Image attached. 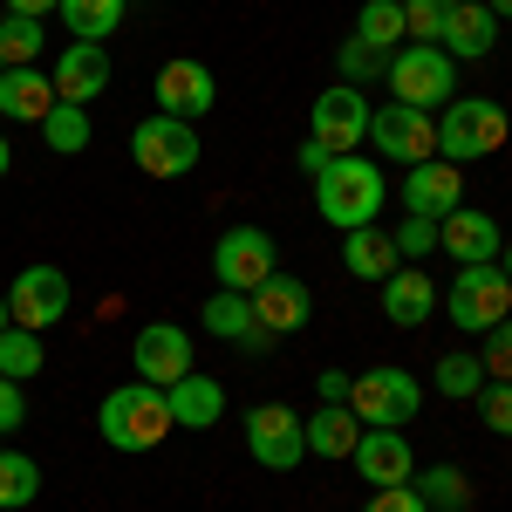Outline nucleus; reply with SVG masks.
<instances>
[{"label":"nucleus","instance_id":"f257e3e1","mask_svg":"<svg viewBox=\"0 0 512 512\" xmlns=\"http://www.w3.org/2000/svg\"><path fill=\"white\" fill-rule=\"evenodd\" d=\"M315 212L335 233L376 226L383 219V171H376V158H362V151L328 158V171H315Z\"/></svg>","mask_w":512,"mask_h":512},{"label":"nucleus","instance_id":"f03ea898","mask_svg":"<svg viewBox=\"0 0 512 512\" xmlns=\"http://www.w3.org/2000/svg\"><path fill=\"white\" fill-rule=\"evenodd\" d=\"M96 431H103V444L110 451H158L164 431H178L171 424V403H164L158 383H123V390L103 396V410H96Z\"/></svg>","mask_w":512,"mask_h":512},{"label":"nucleus","instance_id":"7ed1b4c3","mask_svg":"<svg viewBox=\"0 0 512 512\" xmlns=\"http://www.w3.org/2000/svg\"><path fill=\"white\" fill-rule=\"evenodd\" d=\"M506 137H512V117L492 103V96H451L444 117H437V158H451L458 171H465L472 158L506 151Z\"/></svg>","mask_w":512,"mask_h":512},{"label":"nucleus","instance_id":"20e7f679","mask_svg":"<svg viewBox=\"0 0 512 512\" xmlns=\"http://www.w3.org/2000/svg\"><path fill=\"white\" fill-rule=\"evenodd\" d=\"M383 76H390V103H410V110H431V103L458 96V62L437 41H403Z\"/></svg>","mask_w":512,"mask_h":512},{"label":"nucleus","instance_id":"39448f33","mask_svg":"<svg viewBox=\"0 0 512 512\" xmlns=\"http://www.w3.org/2000/svg\"><path fill=\"white\" fill-rule=\"evenodd\" d=\"M417 403H424V390L410 369H362L349 383V410L362 431H403L417 417Z\"/></svg>","mask_w":512,"mask_h":512},{"label":"nucleus","instance_id":"423d86ee","mask_svg":"<svg viewBox=\"0 0 512 512\" xmlns=\"http://www.w3.org/2000/svg\"><path fill=\"white\" fill-rule=\"evenodd\" d=\"M444 308H451V321H458L465 335L499 328V321L512 315V280H506V267H499V260H485V267H458L451 294H444Z\"/></svg>","mask_w":512,"mask_h":512},{"label":"nucleus","instance_id":"0eeeda50","mask_svg":"<svg viewBox=\"0 0 512 512\" xmlns=\"http://www.w3.org/2000/svg\"><path fill=\"white\" fill-rule=\"evenodd\" d=\"M198 151H205L198 130L178 117H144L130 130V158L144 178H185V171H198Z\"/></svg>","mask_w":512,"mask_h":512},{"label":"nucleus","instance_id":"6e6552de","mask_svg":"<svg viewBox=\"0 0 512 512\" xmlns=\"http://www.w3.org/2000/svg\"><path fill=\"white\" fill-rule=\"evenodd\" d=\"M308 137H315L328 158H342V151H355V144L369 137V103H362L355 82H335V89H321V96H315V110H308Z\"/></svg>","mask_w":512,"mask_h":512},{"label":"nucleus","instance_id":"1a4fd4ad","mask_svg":"<svg viewBox=\"0 0 512 512\" xmlns=\"http://www.w3.org/2000/svg\"><path fill=\"white\" fill-rule=\"evenodd\" d=\"M274 233H260V226H226L219 246H212V274L219 287H233V294H253L260 280L274 274Z\"/></svg>","mask_w":512,"mask_h":512},{"label":"nucleus","instance_id":"9d476101","mask_svg":"<svg viewBox=\"0 0 512 512\" xmlns=\"http://www.w3.org/2000/svg\"><path fill=\"white\" fill-rule=\"evenodd\" d=\"M246 451L267 472H294L308 458V431H301V417L287 403H260V410H246Z\"/></svg>","mask_w":512,"mask_h":512},{"label":"nucleus","instance_id":"9b49d317","mask_svg":"<svg viewBox=\"0 0 512 512\" xmlns=\"http://www.w3.org/2000/svg\"><path fill=\"white\" fill-rule=\"evenodd\" d=\"M369 144L390 164H424V158H437V123H431V110L383 103V110H369Z\"/></svg>","mask_w":512,"mask_h":512},{"label":"nucleus","instance_id":"f8f14e48","mask_svg":"<svg viewBox=\"0 0 512 512\" xmlns=\"http://www.w3.org/2000/svg\"><path fill=\"white\" fill-rule=\"evenodd\" d=\"M7 315H14V328L48 335L55 321L69 315V274L62 267H21L14 287H7Z\"/></svg>","mask_w":512,"mask_h":512},{"label":"nucleus","instance_id":"ddd939ff","mask_svg":"<svg viewBox=\"0 0 512 512\" xmlns=\"http://www.w3.org/2000/svg\"><path fill=\"white\" fill-rule=\"evenodd\" d=\"M130 369H137V383L171 390V383L192 369V335H185L178 321H144L137 342H130Z\"/></svg>","mask_w":512,"mask_h":512},{"label":"nucleus","instance_id":"4468645a","mask_svg":"<svg viewBox=\"0 0 512 512\" xmlns=\"http://www.w3.org/2000/svg\"><path fill=\"white\" fill-rule=\"evenodd\" d=\"M205 110H219V76H212L205 62H192V55L164 62V69H158V117L198 123Z\"/></svg>","mask_w":512,"mask_h":512},{"label":"nucleus","instance_id":"2eb2a0df","mask_svg":"<svg viewBox=\"0 0 512 512\" xmlns=\"http://www.w3.org/2000/svg\"><path fill=\"white\" fill-rule=\"evenodd\" d=\"M55 103H76V110H89L103 89H110V48L103 41H69L62 55H55Z\"/></svg>","mask_w":512,"mask_h":512},{"label":"nucleus","instance_id":"dca6fc26","mask_svg":"<svg viewBox=\"0 0 512 512\" xmlns=\"http://www.w3.org/2000/svg\"><path fill=\"white\" fill-rule=\"evenodd\" d=\"M308 315H315V294H308V280H294V274H267L260 287H253V321L267 328V335H301L308 328Z\"/></svg>","mask_w":512,"mask_h":512},{"label":"nucleus","instance_id":"f3484780","mask_svg":"<svg viewBox=\"0 0 512 512\" xmlns=\"http://www.w3.org/2000/svg\"><path fill=\"white\" fill-rule=\"evenodd\" d=\"M465 205V171L451 158H424L410 164V178H403V212H417V219H444V212H458Z\"/></svg>","mask_w":512,"mask_h":512},{"label":"nucleus","instance_id":"a211bd4d","mask_svg":"<svg viewBox=\"0 0 512 512\" xmlns=\"http://www.w3.org/2000/svg\"><path fill=\"white\" fill-rule=\"evenodd\" d=\"M437 246L458 260V267H485V260H499V219L492 212H478V205H458V212H444L437 219Z\"/></svg>","mask_w":512,"mask_h":512},{"label":"nucleus","instance_id":"6ab92c4d","mask_svg":"<svg viewBox=\"0 0 512 512\" xmlns=\"http://www.w3.org/2000/svg\"><path fill=\"white\" fill-rule=\"evenodd\" d=\"M437 48H444L451 62H485V55L499 48V14H492L485 0H451Z\"/></svg>","mask_w":512,"mask_h":512},{"label":"nucleus","instance_id":"aec40b11","mask_svg":"<svg viewBox=\"0 0 512 512\" xmlns=\"http://www.w3.org/2000/svg\"><path fill=\"white\" fill-rule=\"evenodd\" d=\"M349 458H355V472L369 478V492H383V485H410V472H417V451H410V437H403V431H362Z\"/></svg>","mask_w":512,"mask_h":512},{"label":"nucleus","instance_id":"412c9836","mask_svg":"<svg viewBox=\"0 0 512 512\" xmlns=\"http://www.w3.org/2000/svg\"><path fill=\"white\" fill-rule=\"evenodd\" d=\"M164 403H171V424H178V431H212L219 410H226V383L205 376V369H185V376L164 390Z\"/></svg>","mask_w":512,"mask_h":512},{"label":"nucleus","instance_id":"4be33fe9","mask_svg":"<svg viewBox=\"0 0 512 512\" xmlns=\"http://www.w3.org/2000/svg\"><path fill=\"white\" fill-rule=\"evenodd\" d=\"M48 110H55V82L41 69H7L0 76V117L7 123H41Z\"/></svg>","mask_w":512,"mask_h":512},{"label":"nucleus","instance_id":"5701e85b","mask_svg":"<svg viewBox=\"0 0 512 512\" xmlns=\"http://www.w3.org/2000/svg\"><path fill=\"white\" fill-rule=\"evenodd\" d=\"M383 315H390L396 328H417L424 315H437V287H431V274H417V267H396V274L383 280Z\"/></svg>","mask_w":512,"mask_h":512},{"label":"nucleus","instance_id":"b1692460","mask_svg":"<svg viewBox=\"0 0 512 512\" xmlns=\"http://www.w3.org/2000/svg\"><path fill=\"white\" fill-rule=\"evenodd\" d=\"M301 431H308V451L335 465V458H349V451H355L362 424H355V410H349V403H321L315 417H301Z\"/></svg>","mask_w":512,"mask_h":512},{"label":"nucleus","instance_id":"393cba45","mask_svg":"<svg viewBox=\"0 0 512 512\" xmlns=\"http://www.w3.org/2000/svg\"><path fill=\"white\" fill-rule=\"evenodd\" d=\"M342 267L355 280H390L396 274V239L383 226H355V233H342Z\"/></svg>","mask_w":512,"mask_h":512},{"label":"nucleus","instance_id":"a878e982","mask_svg":"<svg viewBox=\"0 0 512 512\" xmlns=\"http://www.w3.org/2000/svg\"><path fill=\"white\" fill-rule=\"evenodd\" d=\"M198 315H205V335L239 342V349H246V335H260V321H253V294H233V287H219Z\"/></svg>","mask_w":512,"mask_h":512},{"label":"nucleus","instance_id":"bb28decb","mask_svg":"<svg viewBox=\"0 0 512 512\" xmlns=\"http://www.w3.org/2000/svg\"><path fill=\"white\" fill-rule=\"evenodd\" d=\"M355 41H369V48H383V55H396V48L410 41V21H403V0H362V14H355Z\"/></svg>","mask_w":512,"mask_h":512},{"label":"nucleus","instance_id":"cd10ccee","mask_svg":"<svg viewBox=\"0 0 512 512\" xmlns=\"http://www.w3.org/2000/svg\"><path fill=\"white\" fill-rule=\"evenodd\" d=\"M123 7H130V0H62L55 14L69 21V35H76V41H110L123 28Z\"/></svg>","mask_w":512,"mask_h":512},{"label":"nucleus","instance_id":"c85d7f7f","mask_svg":"<svg viewBox=\"0 0 512 512\" xmlns=\"http://www.w3.org/2000/svg\"><path fill=\"white\" fill-rule=\"evenodd\" d=\"M410 485H417V499H424L431 512H465V506H472V485H465V472H458V465L410 472Z\"/></svg>","mask_w":512,"mask_h":512},{"label":"nucleus","instance_id":"c756f323","mask_svg":"<svg viewBox=\"0 0 512 512\" xmlns=\"http://www.w3.org/2000/svg\"><path fill=\"white\" fill-rule=\"evenodd\" d=\"M35 492H41V465L28 451H7V444H0V512L35 506Z\"/></svg>","mask_w":512,"mask_h":512},{"label":"nucleus","instance_id":"7c9ffc66","mask_svg":"<svg viewBox=\"0 0 512 512\" xmlns=\"http://www.w3.org/2000/svg\"><path fill=\"white\" fill-rule=\"evenodd\" d=\"M41 48H48V41H41V21H28V14H0V69H35Z\"/></svg>","mask_w":512,"mask_h":512},{"label":"nucleus","instance_id":"2f4dec72","mask_svg":"<svg viewBox=\"0 0 512 512\" xmlns=\"http://www.w3.org/2000/svg\"><path fill=\"white\" fill-rule=\"evenodd\" d=\"M41 137H48V151H55V158H76V151H89V110H76V103H55V110L41 117Z\"/></svg>","mask_w":512,"mask_h":512},{"label":"nucleus","instance_id":"473e14b6","mask_svg":"<svg viewBox=\"0 0 512 512\" xmlns=\"http://www.w3.org/2000/svg\"><path fill=\"white\" fill-rule=\"evenodd\" d=\"M0 376H14V383H28V376H41V335L35 328H0Z\"/></svg>","mask_w":512,"mask_h":512},{"label":"nucleus","instance_id":"72a5a7b5","mask_svg":"<svg viewBox=\"0 0 512 512\" xmlns=\"http://www.w3.org/2000/svg\"><path fill=\"white\" fill-rule=\"evenodd\" d=\"M485 390V369H478V355H465V349H451V355H437V396H478Z\"/></svg>","mask_w":512,"mask_h":512},{"label":"nucleus","instance_id":"f704fd0d","mask_svg":"<svg viewBox=\"0 0 512 512\" xmlns=\"http://www.w3.org/2000/svg\"><path fill=\"white\" fill-rule=\"evenodd\" d=\"M485 383H512V315L499 328H485V355H478Z\"/></svg>","mask_w":512,"mask_h":512},{"label":"nucleus","instance_id":"c9c22d12","mask_svg":"<svg viewBox=\"0 0 512 512\" xmlns=\"http://www.w3.org/2000/svg\"><path fill=\"white\" fill-rule=\"evenodd\" d=\"M472 403H478V424L492 437H512V383H485Z\"/></svg>","mask_w":512,"mask_h":512},{"label":"nucleus","instance_id":"e433bc0d","mask_svg":"<svg viewBox=\"0 0 512 512\" xmlns=\"http://www.w3.org/2000/svg\"><path fill=\"white\" fill-rule=\"evenodd\" d=\"M444 14H451V0H403L410 41H437V35H444Z\"/></svg>","mask_w":512,"mask_h":512},{"label":"nucleus","instance_id":"4c0bfd02","mask_svg":"<svg viewBox=\"0 0 512 512\" xmlns=\"http://www.w3.org/2000/svg\"><path fill=\"white\" fill-rule=\"evenodd\" d=\"M396 253H410V260H424L437 253V219H417V212H403V226H396Z\"/></svg>","mask_w":512,"mask_h":512},{"label":"nucleus","instance_id":"58836bf2","mask_svg":"<svg viewBox=\"0 0 512 512\" xmlns=\"http://www.w3.org/2000/svg\"><path fill=\"white\" fill-rule=\"evenodd\" d=\"M383 69H390V55H383V48H369V41H342V82L383 76Z\"/></svg>","mask_w":512,"mask_h":512},{"label":"nucleus","instance_id":"ea45409f","mask_svg":"<svg viewBox=\"0 0 512 512\" xmlns=\"http://www.w3.org/2000/svg\"><path fill=\"white\" fill-rule=\"evenodd\" d=\"M362 512H431V506L417 499V485H383V492H369Z\"/></svg>","mask_w":512,"mask_h":512},{"label":"nucleus","instance_id":"a19ab883","mask_svg":"<svg viewBox=\"0 0 512 512\" xmlns=\"http://www.w3.org/2000/svg\"><path fill=\"white\" fill-rule=\"evenodd\" d=\"M21 424H28V396H21V383H14V376H0V437L21 431Z\"/></svg>","mask_w":512,"mask_h":512},{"label":"nucleus","instance_id":"79ce46f5","mask_svg":"<svg viewBox=\"0 0 512 512\" xmlns=\"http://www.w3.org/2000/svg\"><path fill=\"white\" fill-rule=\"evenodd\" d=\"M349 383H355L349 369H315V396L321 403H349Z\"/></svg>","mask_w":512,"mask_h":512},{"label":"nucleus","instance_id":"37998d69","mask_svg":"<svg viewBox=\"0 0 512 512\" xmlns=\"http://www.w3.org/2000/svg\"><path fill=\"white\" fill-rule=\"evenodd\" d=\"M301 171H308V178H315V171H328V151H321L315 137H308V144H301Z\"/></svg>","mask_w":512,"mask_h":512},{"label":"nucleus","instance_id":"c03bdc74","mask_svg":"<svg viewBox=\"0 0 512 512\" xmlns=\"http://www.w3.org/2000/svg\"><path fill=\"white\" fill-rule=\"evenodd\" d=\"M48 7H62V0H7V14H28V21H41Z\"/></svg>","mask_w":512,"mask_h":512},{"label":"nucleus","instance_id":"a18cd8bd","mask_svg":"<svg viewBox=\"0 0 512 512\" xmlns=\"http://www.w3.org/2000/svg\"><path fill=\"white\" fill-rule=\"evenodd\" d=\"M485 7H492V14H499V21H512V0H485Z\"/></svg>","mask_w":512,"mask_h":512},{"label":"nucleus","instance_id":"49530a36","mask_svg":"<svg viewBox=\"0 0 512 512\" xmlns=\"http://www.w3.org/2000/svg\"><path fill=\"white\" fill-rule=\"evenodd\" d=\"M499 267H506V280H512V239H506V246H499Z\"/></svg>","mask_w":512,"mask_h":512},{"label":"nucleus","instance_id":"de8ad7c7","mask_svg":"<svg viewBox=\"0 0 512 512\" xmlns=\"http://www.w3.org/2000/svg\"><path fill=\"white\" fill-rule=\"evenodd\" d=\"M7 164H14V151H7V137H0V178H7Z\"/></svg>","mask_w":512,"mask_h":512},{"label":"nucleus","instance_id":"09e8293b","mask_svg":"<svg viewBox=\"0 0 512 512\" xmlns=\"http://www.w3.org/2000/svg\"><path fill=\"white\" fill-rule=\"evenodd\" d=\"M7 321H14V315H7V301H0V328H7Z\"/></svg>","mask_w":512,"mask_h":512},{"label":"nucleus","instance_id":"8fccbe9b","mask_svg":"<svg viewBox=\"0 0 512 512\" xmlns=\"http://www.w3.org/2000/svg\"><path fill=\"white\" fill-rule=\"evenodd\" d=\"M0 76H7V69H0Z\"/></svg>","mask_w":512,"mask_h":512}]
</instances>
